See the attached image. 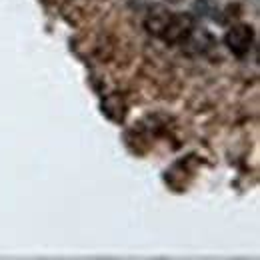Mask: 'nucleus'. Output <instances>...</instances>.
<instances>
[{
	"label": "nucleus",
	"mask_w": 260,
	"mask_h": 260,
	"mask_svg": "<svg viewBox=\"0 0 260 260\" xmlns=\"http://www.w3.org/2000/svg\"><path fill=\"white\" fill-rule=\"evenodd\" d=\"M190 30H192V18L188 14H170L164 30L160 32V38L166 40L168 44L182 42L188 38Z\"/></svg>",
	"instance_id": "obj_2"
},
{
	"label": "nucleus",
	"mask_w": 260,
	"mask_h": 260,
	"mask_svg": "<svg viewBox=\"0 0 260 260\" xmlns=\"http://www.w3.org/2000/svg\"><path fill=\"white\" fill-rule=\"evenodd\" d=\"M168 18H170V12H166L160 6H154V8L150 10L148 18H146V28L152 34L160 36V32H162L164 26H166V22H168Z\"/></svg>",
	"instance_id": "obj_3"
},
{
	"label": "nucleus",
	"mask_w": 260,
	"mask_h": 260,
	"mask_svg": "<svg viewBox=\"0 0 260 260\" xmlns=\"http://www.w3.org/2000/svg\"><path fill=\"white\" fill-rule=\"evenodd\" d=\"M168 2H180V0H168Z\"/></svg>",
	"instance_id": "obj_4"
},
{
	"label": "nucleus",
	"mask_w": 260,
	"mask_h": 260,
	"mask_svg": "<svg viewBox=\"0 0 260 260\" xmlns=\"http://www.w3.org/2000/svg\"><path fill=\"white\" fill-rule=\"evenodd\" d=\"M226 44L228 48L232 50L234 56L242 58L248 54V50L252 48V42H254V30L248 26V24H236L232 26L226 32Z\"/></svg>",
	"instance_id": "obj_1"
}]
</instances>
